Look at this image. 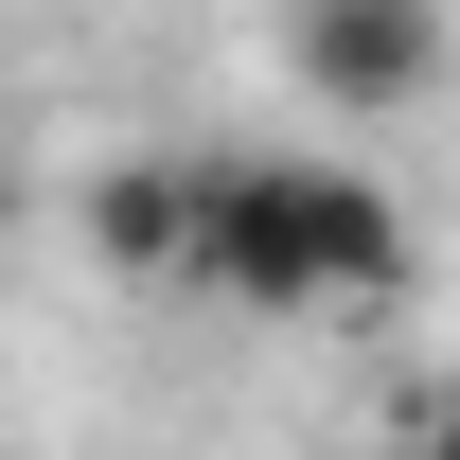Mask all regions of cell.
<instances>
[{
	"instance_id": "cell-2",
	"label": "cell",
	"mask_w": 460,
	"mask_h": 460,
	"mask_svg": "<svg viewBox=\"0 0 460 460\" xmlns=\"http://www.w3.org/2000/svg\"><path fill=\"white\" fill-rule=\"evenodd\" d=\"M284 54H301V89H319V107L390 124V107H425V89H443V0H301Z\"/></svg>"
},
{
	"instance_id": "cell-4",
	"label": "cell",
	"mask_w": 460,
	"mask_h": 460,
	"mask_svg": "<svg viewBox=\"0 0 460 460\" xmlns=\"http://www.w3.org/2000/svg\"><path fill=\"white\" fill-rule=\"evenodd\" d=\"M407 460H460V390H443V407H425V425H407Z\"/></svg>"
},
{
	"instance_id": "cell-1",
	"label": "cell",
	"mask_w": 460,
	"mask_h": 460,
	"mask_svg": "<svg viewBox=\"0 0 460 460\" xmlns=\"http://www.w3.org/2000/svg\"><path fill=\"white\" fill-rule=\"evenodd\" d=\"M195 266H213L230 301H266V319H319V301H390L407 284V213L354 160H230Z\"/></svg>"
},
{
	"instance_id": "cell-3",
	"label": "cell",
	"mask_w": 460,
	"mask_h": 460,
	"mask_svg": "<svg viewBox=\"0 0 460 460\" xmlns=\"http://www.w3.org/2000/svg\"><path fill=\"white\" fill-rule=\"evenodd\" d=\"M89 248H107V266H195V248H213V177L107 160V177H89Z\"/></svg>"
}]
</instances>
